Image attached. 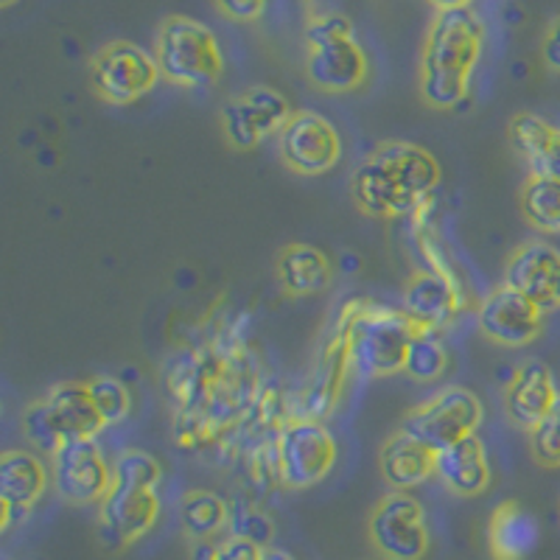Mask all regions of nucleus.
Listing matches in <instances>:
<instances>
[{
	"mask_svg": "<svg viewBox=\"0 0 560 560\" xmlns=\"http://www.w3.org/2000/svg\"><path fill=\"white\" fill-rule=\"evenodd\" d=\"M544 317L547 314L533 306L516 289L499 287L482 298L477 306V325L485 339H490L499 348H527L544 331Z\"/></svg>",
	"mask_w": 560,
	"mask_h": 560,
	"instance_id": "dca6fc26",
	"label": "nucleus"
},
{
	"mask_svg": "<svg viewBox=\"0 0 560 560\" xmlns=\"http://www.w3.org/2000/svg\"><path fill=\"white\" fill-rule=\"evenodd\" d=\"M261 560H298L294 558L292 552H289V549H283V547H264V552H261Z\"/></svg>",
	"mask_w": 560,
	"mask_h": 560,
	"instance_id": "ea45409f",
	"label": "nucleus"
},
{
	"mask_svg": "<svg viewBox=\"0 0 560 560\" xmlns=\"http://www.w3.org/2000/svg\"><path fill=\"white\" fill-rule=\"evenodd\" d=\"M163 465L154 454L143 448H127L113 459V485H132V488H160Z\"/></svg>",
	"mask_w": 560,
	"mask_h": 560,
	"instance_id": "c756f323",
	"label": "nucleus"
},
{
	"mask_svg": "<svg viewBox=\"0 0 560 560\" xmlns=\"http://www.w3.org/2000/svg\"><path fill=\"white\" fill-rule=\"evenodd\" d=\"M163 79L154 54L143 51L129 39H113L102 45L90 59V88L113 107H127L149 96Z\"/></svg>",
	"mask_w": 560,
	"mask_h": 560,
	"instance_id": "6e6552de",
	"label": "nucleus"
},
{
	"mask_svg": "<svg viewBox=\"0 0 560 560\" xmlns=\"http://www.w3.org/2000/svg\"><path fill=\"white\" fill-rule=\"evenodd\" d=\"M434 12H454V9H471L474 0H427Z\"/></svg>",
	"mask_w": 560,
	"mask_h": 560,
	"instance_id": "58836bf2",
	"label": "nucleus"
},
{
	"mask_svg": "<svg viewBox=\"0 0 560 560\" xmlns=\"http://www.w3.org/2000/svg\"><path fill=\"white\" fill-rule=\"evenodd\" d=\"M378 471L393 490H412L438 477V452L407 429L389 434L378 452Z\"/></svg>",
	"mask_w": 560,
	"mask_h": 560,
	"instance_id": "412c9836",
	"label": "nucleus"
},
{
	"mask_svg": "<svg viewBox=\"0 0 560 560\" xmlns=\"http://www.w3.org/2000/svg\"><path fill=\"white\" fill-rule=\"evenodd\" d=\"M560 398L552 370L541 359H524L504 389V415L522 432H533Z\"/></svg>",
	"mask_w": 560,
	"mask_h": 560,
	"instance_id": "aec40b11",
	"label": "nucleus"
},
{
	"mask_svg": "<svg viewBox=\"0 0 560 560\" xmlns=\"http://www.w3.org/2000/svg\"><path fill=\"white\" fill-rule=\"evenodd\" d=\"M154 59L163 79L183 90H208L224 73V54L217 34L185 14H172L160 23Z\"/></svg>",
	"mask_w": 560,
	"mask_h": 560,
	"instance_id": "423d86ee",
	"label": "nucleus"
},
{
	"mask_svg": "<svg viewBox=\"0 0 560 560\" xmlns=\"http://www.w3.org/2000/svg\"><path fill=\"white\" fill-rule=\"evenodd\" d=\"M230 524V502L213 490H188L179 499V529L188 541H213Z\"/></svg>",
	"mask_w": 560,
	"mask_h": 560,
	"instance_id": "bb28decb",
	"label": "nucleus"
},
{
	"mask_svg": "<svg viewBox=\"0 0 560 560\" xmlns=\"http://www.w3.org/2000/svg\"><path fill=\"white\" fill-rule=\"evenodd\" d=\"M518 208L524 222L538 233H560V179L529 174L518 194Z\"/></svg>",
	"mask_w": 560,
	"mask_h": 560,
	"instance_id": "cd10ccee",
	"label": "nucleus"
},
{
	"mask_svg": "<svg viewBox=\"0 0 560 560\" xmlns=\"http://www.w3.org/2000/svg\"><path fill=\"white\" fill-rule=\"evenodd\" d=\"M174 434L183 448H210L247 427L261 401V370L242 339L194 348L168 368Z\"/></svg>",
	"mask_w": 560,
	"mask_h": 560,
	"instance_id": "f257e3e1",
	"label": "nucleus"
},
{
	"mask_svg": "<svg viewBox=\"0 0 560 560\" xmlns=\"http://www.w3.org/2000/svg\"><path fill=\"white\" fill-rule=\"evenodd\" d=\"M339 448L323 420L306 415H289L278 434L280 485L289 490H306L323 482L337 465Z\"/></svg>",
	"mask_w": 560,
	"mask_h": 560,
	"instance_id": "0eeeda50",
	"label": "nucleus"
},
{
	"mask_svg": "<svg viewBox=\"0 0 560 560\" xmlns=\"http://www.w3.org/2000/svg\"><path fill=\"white\" fill-rule=\"evenodd\" d=\"M541 541V524L516 499L493 508L488 522V552L493 560H527Z\"/></svg>",
	"mask_w": 560,
	"mask_h": 560,
	"instance_id": "4be33fe9",
	"label": "nucleus"
},
{
	"mask_svg": "<svg viewBox=\"0 0 560 560\" xmlns=\"http://www.w3.org/2000/svg\"><path fill=\"white\" fill-rule=\"evenodd\" d=\"M350 370V348H348V323L345 314L339 312L337 325H334L331 337L325 339L319 348V357L314 362L312 382L303 393V404H300V415L306 418H328L337 409L339 395H342L345 373Z\"/></svg>",
	"mask_w": 560,
	"mask_h": 560,
	"instance_id": "6ab92c4d",
	"label": "nucleus"
},
{
	"mask_svg": "<svg viewBox=\"0 0 560 560\" xmlns=\"http://www.w3.org/2000/svg\"><path fill=\"white\" fill-rule=\"evenodd\" d=\"M529 452L541 468H560V398L547 418L529 432Z\"/></svg>",
	"mask_w": 560,
	"mask_h": 560,
	"instance_id": "72a5a7b5",
	"label": "nucleus"
},
{
	"mask_svg": "<svg viewBox=\"0 0 560 560\" xmlns=\"http://www.w3.org/2000/svg\"><path fill=\"white\" fill-rule=\"evenodd\" d=\"M368 535L384 560H423L432 544L427 513L407 490L378 499L368 518Z\"/></svg>",
	"mask_w": 560,
	"mask_h": 560,
	"instance_id": "9d476101",
	"label": "nucleus"
},
{
	"mask_svg": "<svg viewBox=\"0 0 560 560\" xmlns=\"http://www.w3.org/2000/svg\"><path fill=\"white\" fill-rule=\"evenodd\" d=\"M23 434H26V440L37 452L48 454V457H54L65 446L62 432L57 429V420H54L45 398L28 404V409L23 412Z\"/></svg>",
	"mask_w": 560,
	"mask_h": 560,
	"instance_id": "2f4dec72",
	"label": "nucleus"
},
{
	"mask_svg": "<svg viewBox=\"0 0 560 560\" xmlns=\"http://www.w3.org/2000/svg\"><path fill=\"white\" fill-rule=\"evenodd\" d=\"M292 104L280 90L255 84L242 90L222 107V132L230 147L238 152H253L269 135H278L292 118Z\"/></svg>",
	"mask_w": 560,
	"mask_h": 560,
	"instance_id": "9b49d317",
	"label": "nucleus"
},
{
	"mask_svg": "<svg viewBox=\"0 0 560 560\" xmlns=\"http://www.w3.org/2000/svg\"><path fill=\"white\" fill-rule=\"evenodd\" d=\"M264 547L247 541V538H238V535H228L224 541H219L217 560H261Z\"/></svg>",
	"mask_w": 560,
	"mask_h": 560,
	"instance_id": "c9c22d12",
	"label": "nucleus"
},
{
	"mask_svg": "<svg viewBox=\"0 0 560 560\" xmlns=\"http://www.w3.org/2000/svg\"><path fill=\"white\" fill-rule=\"evenodd\" d=\"M278 154L289 172L319 177L342 160V138L328 118L312 109H298L278 132Z\"/></svg>",
	"mask_w": 560,
	"mask_h": 560,
	"instance_id": "f8f14e48",
	"label": "nucleus"
},
{
	"mask_svg": "<svg viewBox=\"0 0 560 560\" xmlns=\"http://www.w3.org/2000/svg\"><path fill=\"white\" fill-rule=\"evenodd\" d=\"M160 518V497L154 488L113 485L98 504V541L107 549H127L140 541Z\"/></svg>",
	"mask_w": 560,
	"mask_h": 560,
	"instance_id": "2eb2a0df",
	"label": "nucleus"
},
{
	"mask_svg": "<svg viewBox=\"0 0 560 560\" xmlns=\"http://www.w3.org/2000/svg\"><path fill=\"white\" fill-rule=\"evenodd\" d=\"M541 59L552 73H560V18L549 20L541 39Z\"/></svg>",
	"mask_w": 560,
	"mask_h": 560,
	"instance_id": "e433bc0d",
	"label": "nucleus"
},
{
	"mask_svg": "<svg viewBox=\"0 0 560 560\" xmlns=\"http://www.w3.org/2000/svg\"><path fill=\"white\" fill-rule=\"evenodd\" d=\"M438 477L443 482V488L454 497L471 499L485 493L490 488V463L488 452H485V443L471 434V438L459 440L454 446L438 452Z\"/></svg>",
	"mask_w": 560,
	"mask_h": 560,
	"instance_id": "5701e85b",
	"label": "nucleus"
},
{
	"mask_svg": "<svg viewBox=\"0 0 560 560\" xmlns=\"http://www.w3.org/2000/svg\"><path fill=\"white\" fill-rule=\"evenodd\" d=\"M228 533L238 535V538H247V541L258 544V547H272L275 522L264 513L261 508H258V504L238 497L230 502Z\"/></svg>",
	"mask_w": 560,
	"mask_h": 560,
	"instance_id": "7c9ffc66",
	"label": "nucleus"
},
{
	"mask_svg": "<svg viewBox=\"0 0 560 560\" xmlns=\"http://www.w3.org/2000/svg\"><path fill=\"white\" fill-rule=\"evenodd\" d=\"M448 362H452V357H448V348L443 345L440 334L418 331L409 345L404 373L418 384H434L446 376Z\"/></svg>",
	"mask_w": 560,
	"mask_h": 560,
	"instance_id": "c85d7f7f",
	"label": "nucleus"
},
{
	"mask_svg": "<svg viewBox=\"0 0 560 560\" xmlns=\"http://www.w3.org/2000/svg\"><path fill=\"white\" fill-rule=\"evenodd\" d=\"M485 26L474 9L438 12L420 54V96L432 109H454L471 90L482 59Z\"/></svg>",
	"mask_w": 560,
	"mask_h": 560,
	"instance_id": "7ed1b4c3",
	"label": "nucleus"
},
{
	"mask_svg": "<svg viewBox=\"0 0 560 560\" xmlns=\"http://www.w3.org/2000/svg\"><path fill=\"white\" fill-rule=\"evenodd\" d=\"M217 541H191V555H188V560H217Z\"/></svg>",
	"mask_w": 560,
	"mask_h": 560,
	"instance_id": "4c0bfd02",
	"label": "nucleus"
},
{
	"mask_svg": "<svg viewBox=\"0 0 560 560\" xmlns=\"http://www.w3.org/2000/svg\"><path fill=\"white\" fill-rule=\"evenodd\" d=\"M504 287L516 289L544 314L560 312V249L544 238L522 242L504 264Z\"/></svg>",
	"mask_w": 560,
	"mask_h": 560,
	"instance_id": "4468645a",
	"label": "nucleus"
},
{
	"mask_svg": "<svg viewBox=\"0 0 560 560\" xmlns=\"http://www.w3.org/2000/svg\"><path fill=\"white\" fill-rule=\"evenodd\" d=\"M370 65L353 23L339 12L314 14L306 23V77L323 93H350L368 82Z\"/></svg>",
	"mask_w": 560,
	"mask_h": 560,
	"instance_id": "39448f33",
	"label": "nucleus"
},
{
	"mask_svg": "<svg viewBox=\"0 0 560 560\" xmlns=\"http://www.w3.org/2000/svg\"><path fill=\"white\" fill-rule=\"evenodd\" d=\"M465 306V289L443 278L434 269H420L409 275L404 287L401 312L412 319L418 331H443L446 325L454 323Z\"/></svg>",
	"mask_w": 560,
	"mask_h": 560,
	"instance_id": "a211bd4d",
	"label": "nucleus"
},
{
	"mask_svg": "<svg viewBox=\"0 0 560 560\" xmlns=\"http://www.w3.org/2000/svg\"><path fill=\"white\" fill-rule=\"evenodd\" d=\"M510 147L529 166V174L560 179V129L533 113H518L508 127Z\"/></svg>",
	"mask_w": 560,
	"mask_h": 560,
	"instance_id": "393cba45",
	"label": "nucleus"
},
{
	"mask_svg": "<svg viewBox=\"0 0 560 560\" xmlns=\"http://www.w3.org/2000/svg\"><path fill=\"white\" fill-rule=\"evenodd\" d=\"M0 3H3V7H12V3H18V0H0Z\"/></svg>",
	"mask_w": 560,
	"mask_h": 560,
	"instance_id": "a19ab883",
	"label": "nucleus"
},
{
	"mask_svg": "<svg viewBox=\"0 0 560 560\" xmlns=\"http://www.w3.org/2000/svg\"><path fill=\"white\" fill-rule=\"evenodd\" d=\"M348 323L350 368L359 378H387L401 373L407 364L409 345L418 328L401 308L370 306V303H348L342 308Z\"/></svg>",
	"mask_w": 560,
	"mask_h": 560,
	"instance_id": "20e7f679",
	"label": "nucleus"
},
{
	"mask_svg": "<svg viewBox=\"0 0 560 560\" xmlns=\"http://www.w3.org/2000/svg\"><path fill=\"white\" fill-rule=\"evenodd\" d=\"M51 482L68 504H102L113 490V463L96 440H68L51 457Z\"/></svg>",
	"mask_w": 560,
	"mask_h": 560,
	"instance_id": "ddd939ff",
	"label": "nucleus"
},
{
	"mask_svg": "<svg viewBox=\"0 0 560 560\" xmlns=\"http://www.w3.org/2000/svg\"><path fill=\"white\" fill-rule=\"evenodd\" d=\"M90 393H93V401H96L98 412H102L104 423L115 427L121 423L129 412H132V393L124 382L113 376H96L90 378Z\"/></svg>",
	"mask_w": 560,
	"mask_h": 560,
	"instance_id": "473e14b6",
	"label": "nucleus"
},
{
	"mask_svg": "<svg viewBox=\"0 0 560 560\" xmlns=\"http://www.w3.org/2000/svg\"><path fill=\"white\" fill-rule=\"evenodd\" d=\"M482 418L485 407L479 395L474 389L452 384V387H443L432 398L418 404L404 418L401 429L423 440L434 452H443L459 440L477 434V429L482 427Z\"/></svg>",
	"mask_w": 560,
	"mask_h": 560,
	"instance_id": "1a4fd4ad",
	"label": "nucleus"
},
{
	"mask_svg": "<svg viewBox=\"0 0 560 560\" xmlns=\"http://www.w3.org/2000/svg\"><path fill=\"white\" fill-rule=\"evenodd\" d=\"M275 275H278L280 287L287 294L312 298V294H319L331 287L334 269L323 249L312 247V244H287L278 253Z\"/></svg>",
	"mask_w": 560,
	"mask_h": 560,
	"instance_id": "a878e982",
	"label": "nucleus"
},
{
	"mask_svg": "<svg viewBox=\"0 0 560 560\" xmlns=\"http://www.w3.org/2000/svg\"><path fill=\"white\" fill-rule=\"evenodd\" d=\"M51 482V471L37 454L9 448L0 457V529L23 522L28 510L43 499Z\"/></svg>",
	"mask_w": 560,
	"mask_h": 560,
	"instance_id": "f3484780",
	"label": "nucleus"
},
{
	"mask_svg": "<svg viewBox=\"0 0 560 560\" xmlns=\"http://www.w3.org/2000/svg\"><path fill=\"white\" fill-rule=\"evenodd\" d=\"M440 177L443 172L432 152L407 140H387L359 163L350 191L368 217L404 219L427 208Z\"/></svg>",
	"mask_w": 560,
	"mask_h": 560,
	"instance_id": "f03ea898",
	"label": "nucleus"
},
{
	"mask_svg": "<svg viewBox=\"0 0 560 560\" xmlns=\"http://www.w3.org/2000/svg\"><path fill=\"white\" fill-rule=\"evenodd\" d=\"M57 429L68 440H96L98 432L107 429L102 412H98L88 382H62L45 395Z\"/></svg>",
	"mask_w": 560,
	"mask_h": 560,
	"instance_id": "b1692460",
	"label": "nucleus"
},
{
	"mask_svg": "<svg viewBox=\"0 0 560 560\" xmlns=\"http://www.w3.org/2000/svg\"><path fill=\"white\" fill-rule=\"evenodd\" d=\"M219 12L236 23H255L264 14L267 0H217Z\"/></svg>",
	"mask_w": 560,
	"mask_h": 560,
	"instance_id": "f704fd0d",
	"label": "nucleus"
}]
</instances>
